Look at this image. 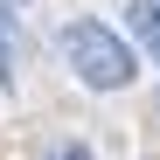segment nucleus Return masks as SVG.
<instances>
[{"label":"nucleus","instance_id":"3","mask_svg":"<svg viewBox=\"0 0 160 160\" xmlns=\"http://www.w3.org/2000/svg\"><path fill=\"white\" fill-rule=\"evenodd\" d=\"M14 28H7V14H0V91H14Z\"/></svg>","mask_w":160,"mask_h":160},{"label":"nucleus","instance_id":"5","mask_svg":"<svg viewBox=\"0 0 160 160\" xmlns=\"http://www.w3.org/2000/svg\"><path fill=\"white\" fill-rule=\"evenodd\" d=\"M14 7H28V0H14Z\"/></svg>","mask_w":160,"mask_h":160},{"label":"nucleus","instance_id":"4","mask_svg":"<svg viewBox=\"0 0 160 160\" xmlns=\"http://www.w3.org/2000/svg\"><path fill=\"white\" fill-rule=\"evenodd\" d=\"M49 160H91V146H56Z\"/></svg>","mask_w":160,"mask_h":160},{"label":"nucleus","instance_id":"2","mask_svg":"<svg viewBox=\"0 0 160 160\" xmlns=\"http://www.w3.org/2000/svg\"><path fill=\"white\" fill-rule=\"evenodd\" d=\"M125 35H132V49H146L160 63V0H132L125 7Z\"/></svg>","mask_w":160,"mask_h":160},{"label":"nucleus","instance_id":"1","mask_svg":"<svg viewBox=\"0 0 160 160\" xmlns=\"http://www.w3.org/2000/svg\"><path fill=\"white\" fill-rule=\"evenodd\" d=\"M63 63L77 70V84L84 91H125L132 77H139V49H132V35L104 28V21H70V28L56 35Z\"/></svg>","mask_w":160,"mask_h":160}]
</instances>
